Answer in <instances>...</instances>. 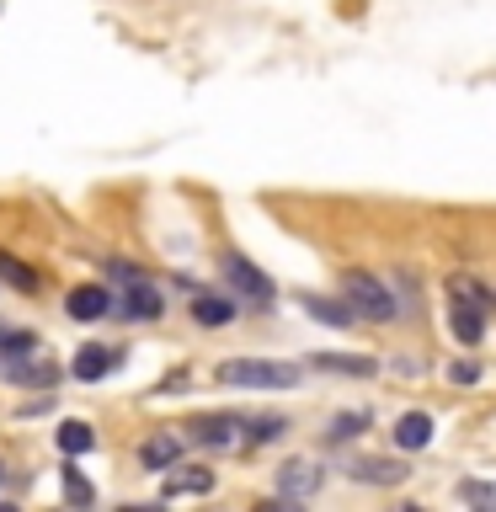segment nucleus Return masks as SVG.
I'll list each match as a JSON object with an SVG mask.
<instances>
[{"mask_svg": "<svg viewBox=\"0 0 496 512\" xmlns=\"http://www.w3.org/2000/svg\"><path fill=\"white\" fill-rule=\"evenodd\" d=\"M219 384H235V390H294L299 368L272 363V358H230L219 363Z\"/></svg>", "mask_w": 496, "mask_h": 512, "instance_id": "1", "label": "nucleus"}, {"mask_svg": "<svg viewBox=\"0 0 496 512\" xmlns=\"http://www.w3.org/2000/svg\"><path fill=\"white\" fill-rule=\"evenodd\" d=\"M342 294H347V304H352L363 320H395V315H400L395 294L374 278V272H347V278H342Z\"/></svg>", "mask_w": 496, "mask_h": 512, "instance_id": "2", "label": "nucleus"}, {"mask_svg": "<svg viewBox=\"0 0 496 512\" xmlns=\"http://www.w3.org/2000/svg\"><path fill=\"white\" fill-rule=\"evenodd\" d=\"M219 272H224V283H230V294H235V299L272 304V278L251 262V256H235V251H230V256L219 262Z\"/></svg>", "mask_w": 496, "mask_h": 512, "instance_id": "3", "label": "nucleus"}, {"mask_svg": "<svg viewBox=\"0 0 496 512\" xmlns=\"http://www.w3.org/2000/svg\"><path fill=\"white\" fill-rule=\"evenodd\" d=\"M246 427H251V422H240V416H198L187 438L203 443V448H240V443L251 438Z\"/></svg>", "mask_w": 496, "mask_h": 512, "instance_id": "4", "label": "nucleus"}, {"mask_svg": "<svg viewBox=\"0 0 496 512\" xmlns=\"http://www.w3.org/2000/svg\"><path fill=\"white\" fill-rule=\"evenodd\" d=\"M320 486H326V470L310 464V459H288L283 470H278V491L288 496V502H310Z\"/></svg>", "mask_w": 496, "mask_h": 512, "instance_id": "5", "label": "nucleus"}, {"mask_svg": "<svg viewBox=\"0 0 496 512\" xmlns=\"http://www.w3.org/2000/svg\"><path fill=\"white\" fill-rule=\"evenodd\" d=\"M411 470L400 459H358L352 464V480H363V486H400Z\"/></svg>", "mask_w": 496, "mask_h": 512, "instance_id": "6", "label": "nucleus"}, {"mask_svg": "<svg viewBox=\"0 0 496 512\" xmlns=\"http://www.w3.org/2000/svg\"><path fill=\"white\" fill-rule=\"evenodd\" d=\"M448 326H454V336L464 347H475L480 336H486V310H475V304L454 299V310H448Z\"/></svg>", "mask_w": 496, "mask_h": 512, "instance_id": "7", "label": "nucleus"}, {"mask_svg": "<svg viewBox=\"0 0 496 512\" xmlns=\"http://www.w3.org/2000/svg\"><path fill=\"white\" fill-rule=\"evenodd\" d=\"M160 310H166L160 288L150 278H128V315H134V320H155Z\"/></svg>", "mask_w": 496, "mask_h": 512, "instance_id": "8", "label": "nucleus"}, {"mask_svg": "<svg viewBox=\"0 0 496 512\" xmlns=\"http://www.w3.org/2000/svg\"><path fill=\"white\" fill-rule=\"evenodd\" d=\"M64 310H70L75 320H102L112 310V294H107V288H96V283H86V288H75V294H70Z\"/></svg>", "mask_w": 496, "mask_h": 512, "instance_id": "9", "label": "nucleus"}, {"mask_svg": "<svg viewBox=\"0 0 496 512\" xmlns=\"http://www.w3.org/2000/svg\"><path fill=\"white\" fill-rule=\"evenodd\" d=\"M214 491V470H198V464H187L182 475H166V486L160 496H208Z\"/></svg>", "mask_w": 496, "mask_h": 512, "instance_id": "10", "label": "nucleus"}, {"mask_svg": "<svg viewBox=\"0 0 496 512\" xmlns=\"http://www.w3.org/2000/svg\"><path fill=\"white\" fill-rule=\"evenodd\" d=\"M432 443V416L427 411H406L395 422V448H427Z\"/></svg>", "mask_w": 496, "mask_h": 512, "instance_id": "11", "label": "nucleus"}, {"mask_svg": "<svg viewBox=\"0 0 496 512\" xmlns=\"http://www.w3.org/2000/svg\"><path fill=\"white\" fill-rule=\"evenodd\" d=\"M0 374H6V379H22V384H54V368H48V363H27L22 352H16V358L6 352V358H0Z\"/></svg>", "mask_w": 496, "mask_h": 512, "instance_id": "12", "label": "nucleus"}, {"mask_svg": "<svg viewBox=\"0 0 496 512\" xmlns=\"http://www.w3.org/2000/svg\"><path fill=\"white\" fill-rule=\"evenodd\" d=\"M107 368H112V352H107V347H80L75 363H70V374L86 379V384H96V379L107 374Z\"/></svg>", "mask_w": 496, "mask_h": 512, "instance_id": "13", "label": "nucleus"}, {"mask_svg": "<svg viewBox=\"0 0 496 512\" xmlns=\"http://www.w3.org/2000/svg\"><path fill=\"white\" fill-rule=\"evenodd\" d=\"M176 454H182V443L160 432V438H150V443L139 448V464H144V470H171V464H176Z\"/></svg>", "mask_w": 496, "mask_h": 512, "instance_id": "14", "label": "nucleus"}, {"mask_svg": "<svg viewBox=\"0 0 496 512\" xmlns=\"http://www.w3.org/2000/svg\"><path fill=\"white\" fill-rule=\"evenodd\" d=\"M54 443L64 448V454H91V448H96V432L86 427V422H59V432H54Z\"/></svg>", "mask_w": 496, "mask_h": 512, "instance_id": "15", "label": "nucleus"}, {"mask_svg": "<svg viewBox=\"0 0 496 512\" xmlns=\"http://www.w3.org/2000/svg\"><path fill=\"white\" fill-rule=\"evenodd\" d=\"M192 315H198V326H230L235 304L219 299V294H198V299H192Z\"/></svg>", "mask_w": 496, "mask_h": 512, "instance_id": "16", "label": "nucleus"}, {"mask_svg": "<svg viewBox=\"0 0 496 512\" xmlns=\"http://www.w3.org/2000/svg\"><path fill=\"white\" fill-rule=\"evenodd\" d=\"M0 278H6L11 288H22V294H38V272H32L27 262H16V256H6V251H0Z\"/></svg>", "mask_w": 496, "mask_h": 512, "instance_id": "17", "label": "nucleus"}, {"mask_svg": "<svg viewBox=\"0 0 496 512\" xmlns=\"http://www.w3.org/2000/svg\"><path fill=\"white\" fill-rule=\"evenodd\" d=\"M304 310H310L315 320H326V326H347V320L358 315L352 304H336V299H304Z\"/></svg>", "mask_w": 496, "mask_h": 512, "instance_id": "18", "label": "nucleus"}, {"mask_svg": "<svg viewBox=\"0 0 496 512\" xmlns=\"http://www.w3.org/2000/svg\"><path fill=\"white\" fill-rule=\"evenodd\" d=\"M315 368H331V374H352V379H368L374 374V358H315Z\"/></svg>", "mask_w": 496, "mask_h": 512, "instance_id": "19", "label": "nucleus"}, {"mask_svg": "<svg viewBox=\"0 0 496 512\" xmlns=\"http://www.w3.org/2000/svg\"><path fill=\"white\" fill-rule=\"evenodd\" d=\"M459 502H470V507H496V486H486V480H464V486H459Z\"/></svg>", "mask_w": 496, "mask_h": 512, "instance_id": "20", "label": "nucleus"}, {"mask_svg": "<svg viewBox=\"0 0 496 512\" xmlns=\"http://www.w3.org/2000/svg\"><path fill=\"white\" fill-rule=\"evenodd\" d=\"M454 294H459L464 304H475V310H486V315H491V294H486V288H480L475 278H454Z\"/></svg>", "mask_w": 496, "mask_h": 512, "instance_id": "21", "label": "nucleus"}, {"mask_svg": "<svg viewBox=\"0 0 496 512\" xmlns=\"http://www.w3.org/2000/svg\"><path fill=\"white\" fill-rule=\"evenodd\" d=\"M283 432H288L283 416H256V422H251V438H256V443H278Z\"/></svg>", "mask_w": 496, "mask_h": 512, "instance_id": "22", "label": "nucleus"}, {"mask_svg": "<svg viewBox=\"0 0 496 512\" xmlns=\"http://www.w3.org/2000/svg\"><path fill=\"white\" fill-rule=\"evenodd\" d=\"M363 427H368V416L363 411L358 416L347 411V416H336V422H331V438H352V432H363Z\"/></svg>", "mask_w": 496, "mask_h": 512, "instance_id": "23", "label": "nucleus"}, {"mask_svg": "<svg viewBox=\"0 0 496 512\" xmlns=\"http://www.w3.org/2000/svg\"><path fill=\"white\" fill-rule=\"evenodd\" d=\"M64 496H70V502H75V507H91V486H86V480H80L75 470H70V475H64Z\"/></svg>", "mask_w": 496, "mask_h": 512, "instance_id": "24", "label": "nucleus"}, {"mask_svg": "<svg viewBox=\"0 0 496 512\" xmlns=\"http://www.w3.org/2000/svg\"><path fill=\"white\" fill-rule=\"evenodd\" d=\"M454 379H459V384H475L480 374H475V363H454Z\"/></svg>", "mask_w": 496, "mask_h": 512, "instance_id": "25", "label": "nucleus"}, {"mask_svg": "<svg viewBox=\"0 0 496 512\" xmlns=\"http://www.w3.org/2000/svg\"><path fill=\"white\" fill-rule=\"evenodd\" d=\"M0 475H6V470H0Z\"/></svg>", "mask_w": 496, "mask_h": 512, "instance_id": "26", "label": "nucleus"}]
</instances>
